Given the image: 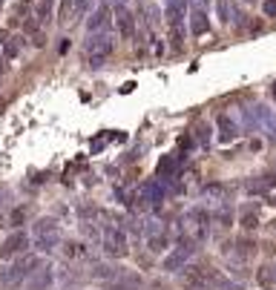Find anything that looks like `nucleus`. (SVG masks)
Segmentation results:
<instances>
[{
	"mask_svg": "<svg viewBox=\"0 0 276 290\" xmlns=\"http://www.w3.org/2000/svg\"><path fill=\"white\" fill-rule=\"evenodd\" d=\"M112 49H115V43L106 32H92L90 40L84 43V52L90 55V66H101L104 60L112 55Z\"/></svg>",
	"mask_w": 276,
	"mask_h": 290,
	"instance_id": "f257e3e1",
	"label": "nucleus"
},
{
	"mask_svg": "<svg viewBox=\"0 0 276 290\" xmlns=\"http://www.w3.org/2000/svg\"><path fill=\"white\" fill-rule=\"evenodd\" d=\"M101 250L110 259H124L126 256V233L115 224H106L101 233Z\"/></svg>",
	"mask_w": 276,
	"mask_h": 290,
	"instance_id": "f03ea898",
	"label": "nucleus"
},
{
	"mask_svg": "<svg viewBox=\"0 0 276 290\" xmlns=\"http://www.w3.org/2000/svg\"><path fill=\"white\" fill-rule=\"evenodd\" d=\"M196 253V242L193 239H187V236H178V247H172V253L167 256V259H164V270H182L184 265H187V262H190V256Z\"/></svg>",
	"mask_w": 276,
	"mask_h": 290,
	"instance_id": "7ed1b4c3",
	"label": "nucleus"
},
{
	"mask_svg": "<svg viewBox=\"0 0 276 290\" xmlns=\"http://www.w3.org/2000/svg\"><path fill=\"white\" fill-rule=\"evenodd\" d=\"M29 244H32V239H29V233H23V230H14V233H9V239L3 242V247H0V259L23 256L26 250H29Z\"/></svg>",
	"mask_w": 276,
	"mask_h": 290,
	"instance_id": "20e7f679",
	"label": "nucleus"
},
{
	"mask_svg": "<svg viewBox=\"0 0 276 290\" xmlns=\"http://www.w3.org/2000/svg\"><path fill=\"white\" fill-rule=\"evenodd\" d=\"M110 23H112V9H110L106 3H101V6L90 14L86 29H90V35H92V32H106V26H110Z\"/></svg>",
	"mask_w": 276,
	"mask_h": 290,
	"instance_id": "39448f33",
	"label": "nucleus"
},
{
	"mask_svg": "<svg viewBox=\"0 0 276 290\" xmlns=\"http://www.w3.org/2000/svg\"><path fill=\"white\" fill-rule=\"evenodd\" d=\"M115 23H118L121 37H126V40H132V37H136V17H132L130 9L118 6V9H115Z\"/></svg>",
	"mask_w": 276,
	"mask_h": 290,
	"instance_id": "423d86ee",
	"label": "nucleus"
},
{
	"mask_svg": "<svg viewBox=\"0 0 276 290\" xmlns=\"http://www.w3.org/2000/svg\"><path fill=\"white\" fill-rule=\"evenodd\" d=\"M141 198H144L147 204H152V207H161V204H164V198H167V187H164L158 178H156V181H150V184L144 187Z\"/></svg>",
	"mask_w": 276,
	"mask_h": 290,
	"instance_id": "0eeeda50",
	"label": "nucleus"
},
{
	"mask_svg": "<svg viewBox=\"0 0 276 290\" xmlns=\"http://www.w3.org/2000/svg\"><path fill=\"white\" fill-rule=\"evenodd\" d=\"M207 29H210V20H207L204 9L198 6V9H193V14H190V32H193L196 37H202Z\"/></svg>",
	"mask_w": 276,
	"mask_h": 290,
	"instance_id": "6e6552de",
	"label": "nucleus"
},
{
	"mask_svg": "<svg viewBox=\"0 0 276 290\" xmlns=\"http://www.w3.org/2000/svg\"><path fill=\"white\" fill-rule=\"evenodd\" d=\"M218 141H233L236 135H239V127L230 121V115H218Z\"/></svg>",
	"mask_w": 276,
	"mask_h": 290,
	"instance_id": "1a4fd4ad",
	"label": "nucleus"
},
{
	"mask_svg": "<svg viewBox=\"0 0 276 290\" xmlns=\"http://www.w3.org/2000/svg\"><path fill=\"white\" fill-rule=\"evenodd\" d=\"M32 230H34V239H40V236H55V233H58V221L52 219V216H44V219H38L32 224Z\"/></svg>",
	"mask_w": 276,
	"mask_h": 290,
	"instance_id": "9d476101",
	"label": "nucleus"
},
{
	"mask_svg": "<svg viewBox=\"0 0 276 290\" xmlns=\"http://www.w3.org/2000/svg\"><path fill=\"white\" fill-rule=\"evenodd\" d=\"M184 14H187V6H184V0H170V6H167V17H170V26H184Z\"/></svg>",
	"mask_w": 276,
	"mask_h": 290,
	"instance_id": "9b49d317",
	"label": "nucleus"
},
{
	"mask_svg": "<svg viewBox=\"0 0 276 290\" xmlns=\"http://www.w3.org/2000/svg\"><path fill=\"white\" fill-rule=\"evenodd\" d=\"M182 161H184V155L178 152V155H164L158 161V175H176L178 173V167H182Z\"/></svg>",
	"mask_w": 276,
	"mask_h": 290,
	"instance_id": "f8f14e48",
	"label": "nucleus"
},
{
	"mask_svg": "<svg viewBox=\"0 0 276 290\" xmlns=\"http://www.w3.org/2000/svg\"><path fill=\"white\" fill-rule=\"evenodd\" d=\"M147 247H150V253H164L167 247H170V236L167 233H152V236H147Z\"/></svg>",
	"mask_w": 276,
	"mask_h": 290,
	"instance_id": "ddd939ff",
	"label": "nucleus"
},
{
	"mask_svg": "<svg viewBox=\"0 0 276 290\" xmlns=\"http://www.w3.org/2000/svg\"><path fill=\"white\" fill-rule=\"evenodd\" d=\"M49 285H52V270H49V267H40V270H38V276L32 279L29 290H46Z\"/></svg>",
	"mask_w": 276,
	"mask_h": 290,
	"instance_id": "4468645a",
	"label": "nucleus"
},
{
	"mask_svg": "<svg viewBox=\"0 0 276 290\" xmlns=\"http://www.w3.org/2000/svg\"><path fill=\"white\" fill-rule=\"evenodd\" d=\"M92 279L112 282V279H118V267H112V265H95V267H92Z\"/></svg>",
	"mask_w": 276,
	"mask_h": 290,
	"instance_id": "2eb2a0df",
	"label": "nucleus"
},
{
	"mask_svg": "<svg viewBox=\"0 0 276 290\" xmlns=\"http://www.w3.org/2000/svg\"><path fill=\"white\" fill-rule=\"evenodd\" d=\"M270 187H276V175H262V181H250L248 190L250 193H268Z\"/></svg>",
	"mask_w": 276,
	"mask_h": 290,
	"instance_id": "dca6fc26",
	"label": "nucleus"
},
{
	"mask_svg": "<svg viewBox=\"0 0 276 290\" xmlns=\"http://www.w3.org/2000/svg\"><path fill=\"white\" fill-rule=\"evenodd\" d=\"M64 253H66L69 259H84V256H86V244L84 242H66L64 244Z\"/></svg>",
	"mask_w": 276,
	"mask_h": 290,
	"instance_id": "f3484780",
	"label": "nucleus"
},
{
	"mask_svg": "<svg viewBox=\"0 0 276 290\" xmlns=\"http://www.w3.org/2000/svg\"><path fill=\"white\" fill-rule=\"evenodd\" d=\"M34 247H38L40 253H52L58 247V233L55 236H40V239H34Z\"/></svg>",
	"mask_w": 276,
	"mask_h": 290,
	"instance_id": "a211bd4d",
	"label": "nucleus"
},
{
	"mask_svg": "<svg viewBox=\"0 0 276 290\" xmlns=\"http://www.w3.org/2000/svg\"><path fill=\"white\" fill-rule=\"evenodd\" d=\"M34 17L46 23L49 17H52V0H38V6H34Z\"/></svg>",
	"mask_w": 276,
	"mask_h": 290,
	"instance_id": "6ab92c4d",
	"label": "nucleus"
},
{
	"mask_svg": "<svg viewBox=\"0 0 276 290\" xmlns=\"http://www.w3.org/2000/svg\"><path fill=\"white\" fill-rule=\"evenodd\" d=\"M29 12H34V0H18L12 6V17H26Z\"/></svg>",
	"mask_w": 276,
	"mask_h": 290,
	"instance_id": "aec40b11",
	"label": "nucleus"
},
{
	"mask_svg": "<svg viewBox=\"0 0 276 290\" xmlns=\"http://www.w3.org/2000/svg\"><path fill=\"white\" fill-rule=\"evenodd\" d=\"M0 40H3V55H6V58H14V55H18V43H12L6 32H0Z\"/></svg>",
	"mask_w": 276,
	"mask_h": 290,
	"instance_id": "412c9836",
	"label": "nucleus"
},
{
	"mask_svg": "<svg viewBox=\"0 0 276 290\" xmlns=\"http://www.w3.org/2000/svg\"><path fill=\"white\" fill-rule=\"evenodd\" d=\"M236 250H239V256H253L256 253V244H253L250 239H239V242H236Z\"/></svg>",
	"mask_w": 276,
	"mask_h": 290,
	"instance_id": "4be33fe9",
	"label": "nucleus"
},
{
	"mask_svg": "<svg viewBox=\"0 0 276 290\" xmlns=\"http://www.w3.org/2000/svg\"><path fill=\"white\" fill-rule=\"evenodd\" d=\"M196 138H198V144H202V147H210V127H207V124H198V129H196Z\"/></svg>",
	"mask_w": 276,
	"mask_h": 290,
	"instance_id": "5701e85b",
	"label": "nucleus"
},
{
	"mask_svg": "<svg viewBox=\"0 0 276 290\" xmlns=\"http://www.w3.org/2000/svg\"><path fill=\"white\" fill-rule=\"evenodd\" d=\"M239 224L244 227V230H256V227H259V219H256V213H244Z\"/></svg>",
	"mask_w": 276,
	"mask_h": 290,
	"instance_id": "b1692460",
	"label": "nucleus"
},
{
	"mask_svg": "<svg viewBox=\"0 0 276 290\" xmlns=\"http://www.w3.org/2000/svg\"><path fill=\"white\" fill-rule=\"evenodd\" d=\"M216 12H218V20H222V23H228V20H230V6H228V0H216Z\"/></svg>",
	"mask_w": 276,
	"mask_h": 290,
	"instance_id": "393cba45",
	"label": "nucleus"
},
{
	"mask_svg": "<svg viewBox=\"0 0 276 290\" xmlns=\"http://www.w3.org/2000/svg\"><path fill=\"white\" fill-rule=\"evenodd\" d=\"M196 147V135H182V138H178V150L182 152H190Z\"/></svg>",
	"mask_w": 276,
	"mask_h": 290,
	"instance_id": "a878e982",
	"label": "nucleus"
},
{
	"mask_svg": "<svg viewBox=\"0 0 276 290\" xmlns=\"http://www.w3.org/2000/svg\"><path fill=\"white\" fill-rule=\"evenodd\" d=\"M23 219H26V210L23 207H18V210H12V216H9V221L14 224V227H20L23 224Z\"/></svg>",
	"mask_w": 276,
	"mask_h": 290,
	"instance_id": "bb28decb",
	"label": "nucleus"
},
{
	"mask_svg": "<svg viewBox=\"0 0 276 290\" xmlns=\"http://www.w3.org/2000/svg\"><path fill=\"white\" fill-rule=\"evenodd\" d=\"M262 12H264V17H276V0H264Z\"/></svg>",
	"mask_w": 276,
	"mask_h": 290,
	"instance_id": "cd10ccee",
	"label": "nucleus"
},
{
	"mask_svg": "<svg viewBox=\"0 0 276 290\" xmlns=\"http://www.w3.org/2000/svg\"><path fill=\"white\" fill-rule=\"evenodd\" d=\"M204 196H224V187H222V184H207Z\"/></svg>",
	"mask_w": 276,
	"mask_h": 290,
	"instance_id": "c85d7f7f",
	"label": "nucleus"
},
{
	"mask_svg": "<svg viewBox=\"0 0 276 290\" xmlns=\"http://www.w3.org/2000/svg\"><path fill=\"white\" fill-rule=\"evenodd\" d=\"M218 221H222V227H228V224H230V213H228V210L218 213Z\"/></svg>",
	"mask_w": 276,
	"mask_h": 290,
	"instance_id": "c756f323",
	"label": "nucleus"
},
{
	"mask_svg": "<svg viewBox=\"0 0 276 290\" xmlns=\"http://www.w3.org/2000/svg\"><path fill=\"white\" fill-rule=\"evenodd\" d=\"M44 43H46V37L40 35V32H38V35L32 37V46H38V49H40V46H44Z\"/></svg>",
	"mask_w": 276,
	"mask_h": 290,
	"instance_id": "7c9ffc66",
	"label": "nucleus"
},
{
	"mask_svg": "<svg viewBox=\"0 0 276 290\" xmlns=\"http://www.w3.org/2000/svg\"><path fill=\"white\" fill-rule=\"evenodd\" d=\"M3 69H6V66H3V58H0V75H3Z\"/></svg>",
	"mask_w": 276,
	"mask_h": 290,
	"instance_id": "2f4dec72",
	"label": "nucleus"
},
{
	"mask_svg": "<svg viewBox=\"0 0 276 290\" xmlns=\"http://www.w3.org/2000/svg\"><path fill=\"white\" fill-rule=\"evenodd\" d=\"M3 104H6V101H3V98H0V109H3Z\"/></svg>",
	"mask_w": 276,
	"mask_h": 290,
	"instance_id": "473e14b6",
	"label": "nucleus"
},
{
	"mask_svg": "<svg viewBox=\"0 0 276 290\" xmlns=\"http://www.w3.org/2000/svg\"><path fill=\"white\" fill-rule=\"evenodd\" d=\"M274 98H276V86H274Z\"/></svg>",
	"mask_w": 276,
	"mask_h": 290,
	"instance_id": "72a5a7b5",
	"label": "nucleus"
}]
</instances>
